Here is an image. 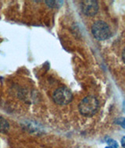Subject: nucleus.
Instances as JSON below:
<instances>
[{
	"mask_svg": "<svg viewBox=\"0 0 125 148\" xmlns=\"http://www.w3.org/2000/svg\"><path fill=\"white\" fill-rule=\"evenodd\" d=\"M99 101L94 96H88L84 97L79 104V111L81 114L87 117H91L97 112Z\"/></svg>",
	"mask_w": 125,
	"mask_h": 148,
	"instance_id": "f257e3e1",
	"label": "nucleus"
},
{
	"mask_svg": "<svg viewBox=\"0 0 125 148\" xmlns=\"http://www.w3.org/2000/svg\"><path fill=\"white\" fill-rule=\"evenodd\" d=\"M92 34L97 40L104 41L111 36L110 28L107 23L102 21H98L92 27Z\"/></svg>",
	"mask_w": 125,
	"mask_h": 148,
	"instance_id": "f03ea898",
	"label": "nucleus"
},
{
	"mask_svg": "<svg viewBox=\"0 0 125 148\" xmlns=\"http://www.w3.org/2000/svg\"><path fill=\"white\" fill-rule=\"evenodd\" d=\"M54 101L59 105H65L69 104L73 99V95L70 90L67 87H62L55 90L53 94Z\"/></svg>",
	"mask_w": 125,
	"mask_h": 148,
	"instance_id": "7ed1b4c3",
	"label": "nucleus"
},
{
	"mask_svg": "<svg viewBox=\"0 0 125 148\" xmlns=\"http://www.w3.org/2000/svg\"><path fill=\"white\" fill-rule=\"evenodd\" d=\"M81 10L86 16H93L99 11V4L97 1L95 0H87L81 3Z\"/></svg>",
	"mask_w": 125,
	"mask_h": 148,
	"instance_id": "20e7f679",
	"label": "nucleus"
},
{
	"mask_svg": "<svg viewBox=\"0 0 125 148\" xmlns=\"http://www.w3.org/2000/svg\"><path fill=\"white\" fill-rule=\"evenodd\" d=\"M10 130V124L4 118L0 116V133H6Z\"/></svg>",
	"mask_w": 125,
	"mask_h": 148,
	"instance_id": "39448f33",
	"label": "nucleus"
},
{
	"mask_svg": "<svg viewBox=\"0 0 125 148\" xmlns=\"http://www.w3.org/2000/svg\"><path fill=\"white\" fill-rule=\"evenodd\" d=\"M47 5L52 8H59L63 5L64 2L63 1H46Z\"/></svg>",
	"mask_w": 125,
	"mask_h": 148,
	"instance_id": "423d86ee",
	"label": "nucleus"
},
{
	"mask_svg": "<svg viewBox=\"0 0 125 148\" xmlns=\"http://www.w3.org/2000/svg\"><path fill=\"white\" fill-rule=\"evenodd\" d=\"M106 141L108 144V146L106 148H118L117 143L114 140H113L111 138H106Z\"/></svg>",
	"mask_w": 125,
	"mask_h": 148,
	"instance_id": "0eeeda50",
	"label": "nucleus"
},
{
	"mask_svg": "<svg viewBox=\"0 0 125 148\" xmlns=\"http://www.w3.org/2000/svg\"><path fill=\"white\" fill-rule=\"evenodd\" d=\"M115 123H116V124H117V125H120L123 129H124L125 130V118L124 117L118 118V119H117L116 121H115Z\"/></svg>",
	"mask_w": 125,
	"mask_h": 148,
	"instance_id": "6e6552de",
	"label": "nucleus"
},
{
	"mask_svg": "<svg viewBox=\"0 0 125 148\" xmlns=\"http://www.w3.org/2000/svg\"><path fill=\"white\" fill-rule=\"evenodd\" d=\"M121 144H122L123 148H125V136H123L121 139Z\"/></svg>",
	"mask_w": 125,
	"mask_h": 148,
	"instance_id": "1a4fd4ad",
	"label": "nucleus"
},
{
	"mask_svg": "<svg viewBox=\"0 0 125 148\" xmlns=\"http://www.w3.org/2000/svg\"><path fill=\"white\" fill-rule=\"evenodd\" d=\"M122 59L124 62L125 63V49L123 50V52H122Z\"/></svg>",
	"mask_w": 125,
	"mask_h": 148,
	"instance_id": "9d476101",
	"label": "nucleus"
},
{
	"mask_svg": "<svg viewBox=\"0 0 125 148\" xmlns=\"http://www.w3.org/2000/svg\"><path fill=\"white\" fill-rule=\"evenodd\" d=\"M123 106H124V112H125V101L124 102V104H123Z\"/></svg>",
	"mask_w": 125,
	"mask_h": 148,
	"instance_id": "9b49d317",
	"label": "nucleus"
}]
</instances>
